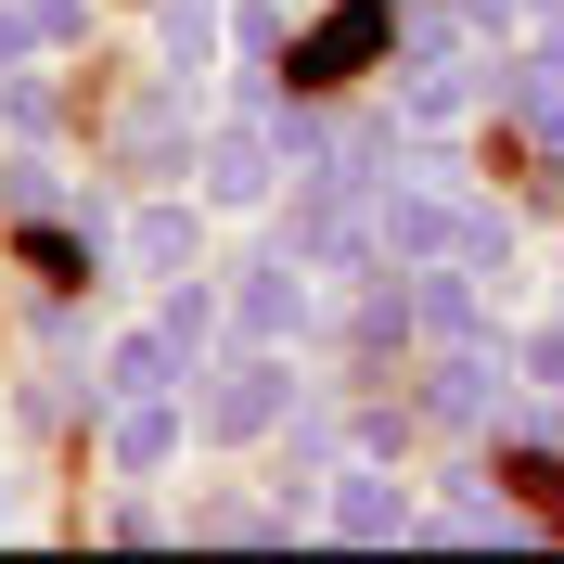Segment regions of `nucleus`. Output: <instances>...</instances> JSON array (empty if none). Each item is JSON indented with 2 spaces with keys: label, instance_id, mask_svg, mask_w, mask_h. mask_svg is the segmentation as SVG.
Wrapping results in <instances>:
<instances>
[{
  "label": "nucleus",
  "instance_id": "f257e3e1",
  "mask_svg": "<svg viewBox=\"0 0 564 564\" xmlns=\"http://www.w3.org/2000/svg\"><path fill=\"white\" fill-rule=\"evenodd\" d=\"M372 39H386V13H372V0H347V13H334V26H321L308 52H295V77H347L359 52H372Z\"/></svg>",
  "mask_w": 564,
  "mask_h": 564
}]
</instances>
